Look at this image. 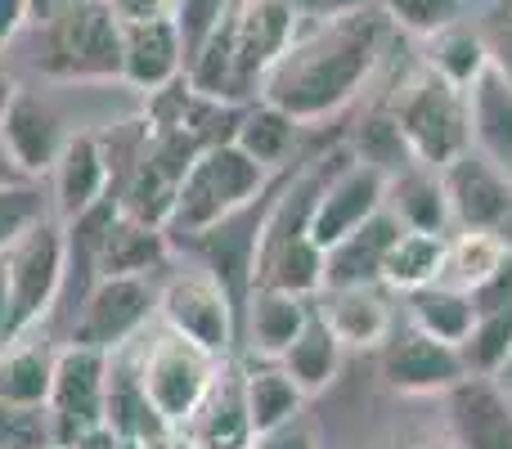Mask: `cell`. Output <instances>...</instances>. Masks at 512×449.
Returning <instances> with one entry per match:
<instances>
[{"label": "cell", "mask_w": 512, "mask_h": 449, "mask_svg": "<svg viewBox=\"0 0 512 449\" xmlns=\"http://www.w3.org/2000/svg\"><path fill=\"white\" fill-rule=\"evenodd\" d=\"M387 36L391 23L378 5L328 18V23H297V36L270 63L256 99L288 113L297 126L324 122L369 86L387 50Z\"/></svg>", "instance_id": "cell-1"}, {"label": "cell", "mask_w": 512, "mask_h": 449, "mask_svg": "<svg viewBox=\"0 0 512 449\" xmlns=\"http://www.w3.org/2000/svg\"><path fill=\"white\" fill-rule=\"evenodd\" d=\"M387 108L396 117L400 135L409 144V158L423 162L432 171H445L454 158L472 149V126H468V90H459L454 81H445L441 72H432L423 59L414 63V72L396 81V90L387 95Z\"/></svg>", "instance_id": "cell-2"}, {"label": "cell", "mask_w": 512, "mask_h": 449, "mask_svg": "<svg viewBox=\"0 0 512 449\" xmlns=\"http://www.w3.org/2000/svg\"><path fill=\"white\" fill-rule=\"evenodd\" d=\"M36 68L54 81H122V23L108 0H77L36 27Z\"/></svg>", "instance_id": "cell-3"}, {"label": "cell", "mask_w": 512, "mask_h": 449, "mask_svg": "<svg viewBox=\"0 0 512 449\" xmlns=\"http://www.w3.org/2000/svg\"><path fill=\"white\" fill-rule=\"evenodd\" d=\"M265 180H270V171L256 167L234 140L203 149L198 162L189 167V176L180 180L167 238H203L207 229H216L221 221H230L234 212L256 203L265 194Z\"/></svg>", "instance_id": "cell-4"}, {"label": "cell", "mask_w": 512, "mask_h": 449, "mask_svg": "<svg viewBox=\"0 0 512 449\" xmlns=\"http://www.w3.org/2000/svg\"><path fill=\"white\" fill-rule=\"evenodd\" d=\"M225 364L212 351L185 342L180 333L162 328L153 342H144L140 351V387L149 409L158 414L162 427H189L194 414L203 409V400L212 396L216 378Z\"/></svg>", "instance_id": "cell-5"}, {"label": "cell", "mask_w": 512, "mask_h": 449, "mask_svg": "<svg viewBox=\"0 0 512 449\" xmlns=\"http://www.w3.org/2000/svg\"><path fill=\"white\" fill-rule=\"evenodd\" d=\"M9 261V337L36 328L63 292V225L45 216L32 225L14 247L5 252Z\"/></svg>", "instance_id": "cell-6"}, {"label": "cell", "mask_w": 512, "mask_h": 449, "mask_svg": "<svg viewBox=\"0 0 512 449\" xmlns=\"http://www.w3.org/2000/svg\"><path fill=\"white\" fill-rule=\"evenodd\" d=\"M153 315H158V288L149 283V274L99 279L72 315L68 342L95 346V351H122L144 333Z\"/></svg>", "instance_id": "cell-7"}, {"label": "cell", "mask_w": 512, "mask_h": 449, "mask_svg": "<svg viewBox=\"0 0 512 449\" xmlns=\"http://www.w3.org/2000/svg\"><path fill=\"white\" fill-rule=\"evenodd\" d=\"M50 418L59 432V449H72L86 432L104 427L108 409V351L95 346H59L54 355V387H50Z\"/></svg>", "instance_id": "cell-8"}, {"label": "cell", "mask_w": 512, "mask_h": 449, "mask_svg": "<svg viewBox=\"0 0 512 449\" xmlns=\"http://www.w3.org/2000/svg\"><path fill=\"white\" fill-rule=\"evenodd\" d=\"M158 319H162V328H171L185 342L203 346L216 360H225L234 346L239 306H234L230 292L212 274L194 270V274H176V279H167L158 288Z\"/></svg>", "instance_id": "cell-9"}, {"label": "cell", "mask_w": 512, "mask_h": 449, "mask_svg": "<svg viewBox=\"0 0 512 449\" xmlns=\"http://www.w3.org/2000/svg\"><path fill=\"white\" fill-rule=\"evenodd\" d=\"M387 185H391L387 171L369 167V162L346 158L342 167L324 180L315 207H310L306 234L315 238L319 252L337 247L346 234H355V229L369 221V216H378L382 207H387Z\"/></svg>", "instance_id": "cell-10"}, {"label": "cell", "mask_w": 512, "mask_h": 449, "mask_svg": "<svg viewBox=\"0 0 512 449\" xmlns=\"http://www.w3.org/2000/svg\"><path fill=\"white\" fill-rule=\"evenodd\" d=\"M445 198H450L454 229H481L512 247V176L490 158L468 149L441 171Z\"/></svg>", "instance_id": "cell-11"}, {"label": "cell", "mask_w": 512, "mask_h": 449, "mask_svg": "<svg viewBox=\"0 0 512 449\" xmlns=\"http://www.w3.org/2000/svg\"><path fill=\"white\" fill-rule=\"evenodd\" d=\"M297 36V14L288 0H234V77L239 99L256 104L261 77Z\"/></svg>", "instance_id": "cell-12"}, {"label": "cell", "mask_w": 512, "mask_h": 449, "mask_svg": "<svg viewBox=\"0 0 512 449\" xmlns=\"http://www.w3.org/2000/svg\"><path fill=\"white\" fill-rule=\"evenodd\" d=\"M382 378L400 396H445L468 378V364H463L459 346L436 342L409 324L405 333H391V342L382 346Z\"/></svg>", "instance_id": "cell-13"}, {"label": "cell", "mask_w": 512, "mask_h": 449, "mask_svg": "<svg viewBox=\"0 0 512 449\" xmlns=\"http://www.w3.org/2000/svg\"><path fill=\"white\" fill-rule=\"evenodd\" d=\"M450 449H512V391L499 378H463L445 391Z\"/></svg>", "instance_id": "cell-14"}, {"label": "cell", "mask_w": 512, "mask_h": 449, "mask_svg": "<svg viewBox=\"0 0 512 449\" xmlns=\"http://www.w3.org/2000/svg\"><path fill=\"white\" fill-rule=\"evenodd\" d=\"M68 135L72 131H63V117L50 99H41L36 90L18 86L14 104H9L5 122H0V140H5L18 176L23 180L50 176L54 162H59V153H63V144H68Z\"/></svg>", "instance_id": "cell-15"}, {"label": "cell", "mask_w": 512, "mask_h": 449, "mask_svg": "<svg viewBox=\"0 0 512 449\" xmlns=\"http://www.w3.org/2000/svg\"><path fill=\"white\" fill-rule=\"evenodd\" d=\"M315 315L328 324L342 351H382L396 333V310H391L382 283L369 288H324L315 301Z\"/></svg>", "instance_id": "cell-16"}, {"label": "cell", "mask_w": 512, "mask_h": 449, "mask_svg": "<svg viewBox=\"0 0 512 449\" xmlns=\"http://www.w3.org/2000/svg\"><path fill=\"white\" fill-rule=\"evenodd\" d=\"M185 77V45H180L176 18H153V23L122 27V86L153 95Z\"/></svg>", "instance_id": "cell-17"}, {"label": "cell", "mask_w": 512, "mask_h": 449, "mask_svg": "<svg viewBox=\"0 0 512 449\" xmlns=\"http://www.w3.org/2000/svg\"><path fill=\"white\" fill-rule=\"evenodd\" d=\"M50 176H54L50 212H54L59 225L77 221L81 212H90L95 203H104L108 198V162H104V149H99V135L95 131H72Z\"/></svg>", "instance_id": "cell-18"}, {"label": "cell", "mask_w": 512, "mask_h": 449, "mask_svg": "<svg viewBox=\"0 0 512 449\" xmlns=\"http://www.w3.org/2000/svg\"><path fill=\"white\" fill-rule=\"evenodd\" d=\"M400 216L391 207H382L378 216H369L355 234H346L337 247L324 252V288H369L382 279V261H387L391 243L400 238Z\"/></svg>", "instance_id": "cell-19"}, {"label": "cell", "mask_w": 512, "mask_h": 449, "mask_svg": "<svg viewBox=\"0 0 512 449\" xmlns=\"http://www.w3.org/2000/svg\"><path fill=\"white\" fill-rule=\"evenodd\" d=\"M54 346L32 328L0 342V405L5 409H45L54 387Z\"/></svg>", "instance_id": "cell-20"}, {"label": "cell", "mask_w": 512, "mask_h": 449, "mask_svg": "<svg viewBox=\"0 0 512 449\" xmlns=\"http://www.w3.org/2000/svg\"><path fill=\"white\" fill-rule=\"evenodd\" d=\"M468 126L472 149L512 176V86L495 68H486L468 86Z\"/></svg>", "instance_id": "cell-21"}, {"label": "cell", "mask_w": 512, "mask_h": 449, "mask_svg": "<svg viewBox=\"0 0 512 449\" xmlns=\"http://www.w3.org/2000/svg\"><path fill=\"white\" fill-rule=\"evenodd\" d=\"M180 432L194 436L198 449H252L256 436L248 423V409H243V373L221 369L212 396L203 400L194 423L180 427Z\"/></svg>", "instance_id": "cell-22"}, {"label": "cell", "mask_w": 512, "mask_h": 449, "mask_svg": "<svg viewBox=\"0 0 512 449\" xmlns=\"http://www.w3.org/2000/svg\"><path fill=\"white\" fill-rule=\"evenodd\" d=\"M243 319H248V346L261 360H283L297 333L310 319V301L292 297V292L279 288H252L248 306H243Z\"/></svg>", "instance_id": "cell-23"}, {"label": "cell", "mask_w": 512, "mask_h": 449, "mask_svg": "<svg viewBox=\"0 0 512 449\" xmlns=\"http://www.w3.org/2000/svg\"><path fill=\"white\" fill-rule=\"evenodd\" d=\"M387 207L400 216L405 229H423V234H450L454 216H450V198H445L441 171L409 162L405 171H396L387 185Z\"/></svg>", "instance_id": "cell-24"}, {"label": "cell", "mask_w": 512, "mask_h": 449, "mask_svg": "<svg viewBox=\"0 0 512 449\" xmlns=\"http://www.w3.org/2000/svg\"><path fill=\"white\" fill-rule=\"evenodd\" d=\"M445 247H450V234H423V229H400V238L391 243L387 261H382V288L391 292H414L441 283L445 270Z\"/></svg>", "instance_id": "cell-25"}, {"label": "cell", "mask_w": 512, "mask_h": 449, "mask_svg": "<svg viewBox=\"0 0 512 449\" xmlns=\"http://www.w3.org/2000/svg\"><path fill=\"white\" fill-rule=\"evenodd\" d=\"M171 238L167 229L144 225L135 216H117L99 252V279H126V274H149L167 261Z\"/></svg>", "instance_id": "cell-26"}, {"label": "cell", "mask_w": 512, "mask_h": 449, "mask_svg": "<svg viewBox=\"0 0 512 449\" xmlns=\"http://www.w3.org/2000/svg\"><path fill=\"white\" fill-rule=\"evenodd\" d=\"M279 364H283V373L297 382L301 396H319V391H328L337 382V373H342V346L328 333L324 319L315 315V306H310L306 328H301L297 342L283 351Z\"/></svg>", "instance_id": "cell-27"}, {"label": "cell", "mask_w": 512, "mask_h": 449, "mask_svg": "<svg viewBox=\"0 0 512 449\" xmlns=\"http://www.w3.org/2000/svg\"><path fill=\"white\" fill-rule=\"evenodd\" d=\"M301 405H306V396L283 373V364H261V369L243 373V409H248L252 436H270L279 427L297 423Z\"/></svg>", "instance_id": "cell-28"}, {"label": "cell", "mask_w": 512, "mask_h": 449, "mask_svg": "<svg viewBox=\"0 0 512 449\" xmlns=\"http://www.w3.org/2000/svg\"><path fill=\"white\" fill-rule=\"evenodd\" d=\"M512 247L495 234H481V229H459L445 247V270H441V283L454 292H481L499 270L508 265Z\"/></svg>", "instance_id": "cell-29"}, {"label": "cell", "mask_w": 512, "mask_h": 449, "mask_svg": "<svg viewBox=\"0 0 512 449\" xmlns=\"http://www.w3.org/2000/svg\"><path fill=\"white\" fill-rule=\"evenodd\" d=\"M297 131L301 126L292 122L288 113H279V108L270 104H248L239 117V131H234V144H239L243 153L256 162V167H265L274 176V171L288 167L292 149H297Z\"/></svg>", "instance_id": "cell-30"}, {"label": "cell", "mask_w": 512, "mask_h": 449, "mask_svg": "<svg viewBox=\"0 0 512 449\" xmlns=\"http://www.w3.org/2000/svg\"><path fill=\"white\" fill-rule=\"evenodd\" d=\"M409 324L418 333L436 337V342H450V346H463L477 324V301L468 292H454L445 283H432V288L414 292L409 297Z\"/></svg>", "instance_id": "cell-31"}, {"label": "cell", "mask_w": 512, "mask_h": 449, "mask_svg": "<svg viewBox=\"0 0 512 449\" xmlns=\"http://www.w3.org/2000/svg\"><path fill=\"white\" fill-rule=\"evenodd\" d=\"M423 45H427L423 63L432 72H441L445 81H454L459 90H468L472 81L490 68L486 41H481V32H477V23H472V18H463V23H454V27H445V32L427 36Z\"/></svg>", "instance_id": "cell-32"}, {"label": "cell", "mask_w": 512, "mask_h": 449, "mask_svg": "<svg viewBox=\"0 0 512 449\" xmlns=\"http://www.w3.org/2000/svg\"><path fill=\"white\" fill-rule=\"evenodd\" d=\"M346 149H351L355 162H369V167L387 171V176H396V171H405L409 162H414V158H409L405 135H400V126H396V117H391L382 104L369 108V113L355 122Z\"/></svg>", "instance_id": "cell-33"}, {"label": "cell", "mask_w": 512, "mask_h": 449, "mask_svg": "<svg viewBox=\"0 0 512 449\" xmlns=\"http://www.w3.org/2000/svg\"><path fill=\"white\" fill-rule=\"evenodd\" d=\"M463 364H468V378H499L512 355V301L495 310H477V324H472L468 342L459 346Z\"/></svg>", "instance_id": "cell-34"}, {"label": "cell", "mask_w": 512, "mask_h": 449, "mask_svg": "<svg viewBox=\"0 0 512 449\" xmlns=\"http://www.w3.org/2000/svg\"><path fill=\"white\" fill-rule=\"evenodd\" d=\"M378 9L387 14L391 27H400V32L427 41V36H436V32H445V27L472 18L477 0H378Z\"/></svg>", "instance_id": "cell-35"}, {"label": "cell", "mask_w": 512, "mask_h": 449, "mask_svg": "<svg viewBox=\"0 0 512 449\" xmlns=\"http://www.w3.org/2000/svg\"><path fill=\"white\" fill-rule=\"evenodd\" d=\"M45 216H54L50 198H45L32 180H9V185H0V252H9V247L32 225H41Z\"/></svg>", "instance_id": "cell-36"}, {"label": "cell", "mask_w": 512, "mask_h": 449, "mask_svg": "<svg viewBox=\"0 0 512 449\" xmlns=\"http://www.w3.org/2000/svg\"><path fill=\"white\" fill-rule=\"evenodd\" d=\"M472 23H477L481 41H486L490 68L512 86V0H481Z\"/></svg>", "instance_id": "cell-37"}, {"label": "cell", "mask_w": 512, "mask_h": 449, "mask_svg": "<svg viewBox=\"0 0 512 449\" xmlns=\"http://www.w3.org/2000/svg\"><path fill=\"white\" fill-rule=\"evenodd\" d=\"M234 0H176V27H180V45H185V63L189 54L198 50V45L212 36V27L221 23L225 14H230Z\"/></svg>", "instance_id": "cell-38"}, {"label": "cell", "mask_w": 512, "mask_h": 449, "mask_svg": "<svg viewBox=\"0 0 512 449\" xmlns=\"http://www.w3.org/2000/svg\"><path fill=\"white\" fill-rule=\"evenodd\" d=\"M373 5H378V0H288L297 23H328V18L360 14V9H373Z\"/></svg>", "instance_id": "cell-39"}, {"label": "cell", "mask_w": 512, "mask_h": 449, "mask_svg": "<svg viewBox=\"0 0 512 449\" xmlns=\"http://www.w3.org/2000/svg\"><path fill=\"white\" fill-rule=\"evenodd\" d=\"M117 14V23L131 27V23H153V18H171L176 14V0H108Z\"/></svg>", "instance_id": "cell-40"}, {"label": "cell", "mask_w": 512, "mask_h": 449, "mask_svg": "<svg viewBox=\"0 0 512 449\" xmlns=\"http://www.w3.org/2000/svg\"><path fill=\"white\" fill-rule=\"evenodd\" d=\"M252 449H319V441H315L310 427L288 423V427H279V432H270V436H256Z\"/></svg>", "instance_id": "cell-41"}, {"label": "cell", "mask_w": 512, "mask_h": 449, "mask_svg": "<svg viewBox=\"0 0 512 449\" xmlns=\"http://www.w3.org/2000/svg\"><path fill=\"white\" fill-rule=\"evenodd\" d=\"M32 23V0H0V50Z\"/></svg>", "instance_id": "cell-42"}, {"label": "cell", "mask_w": 512, "mask_h": 449, "mask_svg": "<svg viewBox=\"0 0 512 449\" xmlns=\"http://www.w3.org/2000/svg\"><path fill=\"white\" fill-rule=\"evenodd\" d=\"M131 449H198V445H194V436L180 432V427H162V432H153V436H140Z\"/></svg>", "instance_id": "cell-43"}, {"label": "cell", "mask_w": 512, "mask_h": 449, "mask_svg": "<svg viewBox=\"0 0 512 449\" xmlns=\"http://www.w3.org/2000/svg\"><path fill=\"white\" fill-rule=\"evenodd\" d=\"M77 0H32V23L27 27H41V23H50V18H59L63 9H72Z\"/></svg>", "instance_id": "cell-44"}, {"label": "cell", "mask_w": 512, "mask_h": 449, "mask_svg": "<svg viewBox=\"0 0 512 449\" xmlns=\"http://www.w3.org/2000/svg\"><path fill=\"white\" fill-rule=\"evenodd\" d=\"M9 337V261L0 252V342Z\"/></svg>", "instance_id": "cell-45"}, {"label": "cell", "mask_w": 512, "mask_h": 449, "mask_svg": "<svg viewBox=\"0 0 512 449\" xmlns=\"http://www.w3.org/2000/svg\"><path fill=\"white\" fill-rule=\"evenodd\" d=\"M14 95H18V81H14V72H9V63L0 59V122H5V113H9V104H14Z\"/></svg>", "instance_id": "cell-46"}, {"label": "cell", "mask_w": 512, "mask_h": 449, "mask_svg": "<svg viewBox=\"0 0 512 449\" xmlns=\"http://www.w3.org/2000/svg\"><path fill=\"white\" fill-rule=\"evenodd\" d=\"M9 180H23V176H18V167H14V158H9L5 140H0V185H9Z\"/></svg>", "instance_id": "cell-47"}, {"label": "cell", "mask_w": 512, "mask_h": 449, "mask_svg": "<svg viewBox=\"0 0 512 449\" xmlns=\"http://www.w3.org/2000/svg\"><path fill=\"white\" fill-rule=\"evenodd\" d=\"M499 382H504V387L512 391V355H508V364H504V373H499Z\"/></svg>", "instance_id": "cell-48"}]
</instances>
